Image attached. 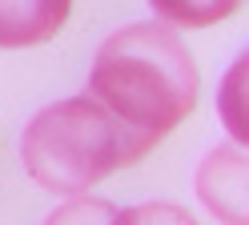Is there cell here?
<instances>
[{
    "mask_svg": "<svg viewBox=\"0 0 249 225\" xmlns=\"http://www.w3.org/2000/svg\"><path fill=\"white\" fill-rule=\"evenodd\" d=\"M197 197L221 225H249L245 213V149L237 141L217 145L197 169Z\"/></svg>",
    "mask_w": 249,
    "mask_h": 225,
    "instance_id": "3",
    "label": "cell"
},
{
    "mask_svg": "<svg viewBox=\"0 0 249 225\" xmlns=\"http://www.w3.org/2000/svg\"><path fill=\"white\" fill-rule=\"evenodd\" d=\"M20 161L40 189L60 197H85V189L121 169V137L113 117L81 93L44 105L24 125Z\"/></svg>",
    "mask_w": 249,
    "mask_h": 225,
    "instance_id": "2",
    "label": "cell"
},
{
    "mask_svg": "<svg viewBox=\"0 0 249 225\" xmlns=\"http://www.w3.org/2000/svg\"><path fill=\"white\" fill-rule=\"evenodd\" d=\"M117 209L113 201L105 197H72L65 205H56L49 217H44V225H113Z\"/></svg>",
    "mask_w": 249,
    "mask_h": 225,
    "instance_id": "5",
    "label": "cell"
},
{
    "mask_svg": "<svg viewBox=\"0 0 249 225\" xmlns=\"http://www.w3.org/2000/svg\"><path fill=\"white\" fill-rule=\"evenodd\" d=\"M153 12H157V16H173L177 24H181V20L209 24V20H217V16H225V12H229V4H217V8H201V4H157Z\"/></svg>",
    "mask_w": 249,
    "mask_h": 225,
    "instance_id": "7",
    "label": "cell"
},
{
    "mask_svg": "<svg viewBox=\"0 0 249 225\" xmlns=\"http://www.w3.org/2000/svg\"><path fill=\"white\" fill-rule=\"evenodd\" d=\"M69 20L65 0H17L0 4V44L4 48H24L56 37V28Z\"/></svg>",
    "mask_w": 249,
    "mask_h": 225,
    "instance_id": "4",
    "label": "cell"
},
{
    "mask_svg": "<svg viewBox=\"0 0 249 225\" xmlns=\"http://www.w3.org/2000/svg\"><path fill=\"white\" fill-rule=\"evenodd\" d=\"M113 225H197V221L189 209H181L173 201H145V205L117 209Z\"/></svg>",
    "mask_w": 249,
    "mask_h": 225,
    "instance_id": "6",
    "label": "cell"
},
{
    "mask_svg": "<svg viewBox=\"0 0 249 225\" xmlns=\"http://www.w3.org/2000/svg\"><path fill=\"white\" fill-rule=\"evenodd\" d=\"M197 89V64L177 28L141 20L101 40L85 96L113 117L121 137V165H133L193 112Z\"/></svg>",
    "mask_w": 249,
    "mask_h": 225,
    "instance_id": "1",
    "label": "cell"
}]
</instances>
